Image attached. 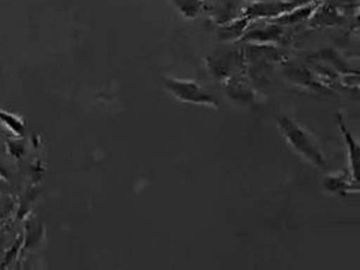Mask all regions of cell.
I'll use <instances>...</instances> for the list:
<instances>
[{
  "label": "cell",
  "mask_w": 360,
  "mask_h": 270,
  "mask_svg": "<svg viewBox=\"0 0 360 270\" xmlns=\"http://www.w3.org/2000/svg\"><path fill=\"white\" fill-rule=\"evenodd\" d=\"M278 127L285 137L287 143L299 155H302V158H305V160H308L314 165H317L319 168H326L323 153L320 152L317 146H315L311 135L305 129L290 117H279Z\"/></svg>",
  "instance_id": "1"
},
{
  "label": "cell",
  "mask_w": 360,
  "mask_h": 270,
  "mask_svg": "<svg viewBox=\"0 0 360 270\" xmlns=\"http://www.w3.org/2000/svg\"><path fill=\"white\" fill-rule=\"evenodd\" d=\"M162 83L168 92H170L176 99L182 101V103L195 104V105H206V107H213V108L219 107L218 101L210 94H207L205 89L200 87V84H197L195 82L165 77V78H162Z\"/></svg>",
  "instance_id": "2"
},
{
  "label": "cell",
  "mask_w": 360,
  "mask_h": 270,
  "mask_svg": "<svg viewBox=\"0 0 360 270\" xmlns=\"http://www.w3.org/2000/svg\"><path fill=\"white\" fill-rule=\"evenodd\" d=\"M296 6H300V4L281 2V0H274V2L263 0V2H257L248 9L246 18L250 20L251 18H276L279 15L288 13V11L295 9Z\"/></svg>",
  "instance_id": "3"
},
{
  "label": "cell",
  "mask_w": 360,
  "mask_h": 270,
  "mask_svg": "<svg viewBox=\"0 0 360 270\" xmlns=\"http://www.w3.org/2000/svg\"><path fill=\"white\" fill-rule=\"evenodd\" d=\"M338 123H340V128L342 131L344 140L347 143V149H348V156H350V168L353 172V179L357 180V165H359V155H360V146L357 144V141H354L353 135L350 134L344 125V122L341 119V116H338Z\"/></svg>",
  "instance_id": "4"
},
{
  "label": "cell",
  "mask_w": 360,
  "mask_h": 270,
  "mask_svg": "<svg viewBox=\"0 0 360 270\" xmlns=\"http://www.w3.org/2000/svg\"><path fill=\"white\" fill-rule=\"evenodd\" d=\"M173 2L179 13L188 18L197 17L202 9V5H205V0H173Z\"/></svg>",
  "instance_id": "5"
},
{
  "label": "cell",
  "mask_w": 360,
  "mask_h": 270,
  "mask_svg": "<svg viewBox=\"0 0 360 270\" xmlns=\"http://www.w3.org/2000/svg\"><path fill=\"white\" fill-rule=\"evenodd\" d=\"M0 123H4V125L15 135H21L25 132V122H22L18 116L13 115V112H6L0 110Z\"/></svg>",
  "instance_id": "6"
},
{
  "label": "cell",
  "mask_w": 360,
  "mask_h": 270,
  "mask_svg": "<svg viewBox=\"0 0 360 270\" xmlns=\"http://www.w3.org/2000/svg\"><path fill=\"white\" fill-rule=\"evenodd\" d=\"M0 179H8V172H6V168L0 164Z\"/></svg>",
  "instance_id": "7"
},
{
  "label": "cell",
  "mask_w": 360,
  "mask_h": 270,
  "mask_svg": "<svg viewBox=\"0 0 360 270\" xmlns=\"http://www.w3.org/2000/svg\"><path fill=\"white\" fill-rule=\"evenodd\" d=\"M255 2H263V0H255Z\"/></svg>",
  "instance_id": "8"
}]
</instances>
